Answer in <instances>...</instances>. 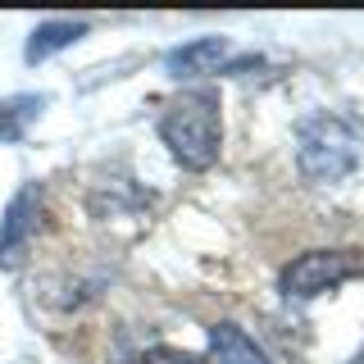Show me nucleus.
Returning <instances> with one entry per match:
<instances>
[{"instance_id": "obj_1", "label": "nucleus", "mask_w": 364, "mask_h": 364, "mask_svg": "<svg viewBox=\"0 0 364 364\" xmlns=\"http://www.w3.org/2000/svg\"><path fill=\"white\" fill-rule=\"evenodd\" d=\"M159 141L168 146V155L191 173L219 159L223 151V114H219V96L214 91H182L178 100H168L159 114Z\"/></svg>"}, {"instance_id": "obj_7", "label": "nucleus", "mask_w": 364, "mask_h": 364, "mask_svg": "<svg viewBox=\"0 0 364 364\" xmlns=\"http://www.w3.org/2000/svg\"><path fill=\"white\" fill-rule=\"evenodd\" d=\"M210 350H214L219 364H273L264 355V346H259L250 333H242L237 323H228V318L210 328Z\"/></svg>"}, {"instance_id": "obj_6", "label": "nucleus", "mask_w": 364, "mask_h": 364, "mask_svg": "<svg viewBox=\"0 0 364 364\" xmlns=\"http://www.w3.org/2000/svg\"><path fill=\"white\" fill-rule=\"evenodd\" d=\"M82 37H87V23L82 18H46V23L32 28L28 46H23V60H28V64H41V60L68 50V46L82 41Z\"/></svg>"}, {"instance_id": "obj_3", "label": "nucleus", "mask_w": 364, "mask_h": 364, "mask_svg": "<svg viewBox=\"0 0 364 364\" xmlns=\"http://www.w3.org/2000/svg\"><path fill=\"white\" fill-rule=\"evenodd\" d=\"M364 273V255L360 250H305L291 264H282L278 273V291L287 301H314V296L341 287V282Z\"/></svg>"}, {"instance_id": "obj_5", "label": "nucleus", "mask_w": 364, "mask_h": 364, "mask_svg": "<svg viewBox=\"0 0 364 364\" xmlns=\"http://www.w3.org/2000/svg\"><path fill=\"white\" fill-rule=\"evenodd\" d=\"M223 60H228L223 37H191L164 55V73L168 77H205V73H219Z\"/></svg>"}, {"instance_id": "obj_8", "label": "nucleus", "mask_w": 364, "mask_h": 364, "mask_svg": "<svg viewBox=\"0 0 364 364\" xmlns=\"http://www.w3.org/2000/svg\"><path fill=\"white\" fill-rule=\"evenodd\" d=\"M46 109L41 91H18V96L0 100V146H14L28 136V128L37 123V114Z\"/></svg>"}, {"instance_id": "obj_9", "label": "nucleus", "mask_w": 364, "mask_h": 364, "mask_svg": "<svg viewBox=\"0 0 364 364\" xmlns=\"http://www.w3.org/2000/svg\"><path fill=\"white\" fill-rule=\"evenodd\" d=\"M141 364H205L196 350H182V346H151L141 355Z\"/></svg>"}, {"instance_id": "obj_2", "label": "nucleus", "mask_w": 364, "mask_h": 364, "mask_svg": "<svg viewBox=\"0 0 364 364\" xmlns=\"http://www.w3.org/2000/svg\"><path fill=\"white\" fill-rule=\"evenodd\" d=\"M296 164L318 187L350 178L360 164V128L350 119H341V114H328V109L310 114L296 128Z\"/></svg>"}, {"instance_id": "obj_4", "label": "nucleus", "mask_w": 364, "mask_h": 364, "mask_svg": "<svg viewBox=\"0 0 364 364\" xmlns=\"http://www.w3.org/2000/svg\"><path fill=\"white\" fill-rule=\"evenodd\" d=\"M41 214H46L41 187L37 182H23L5 205V219H0V269H14L28 255L32 237L41 232Z\"/></svg>"}]
</instances>
